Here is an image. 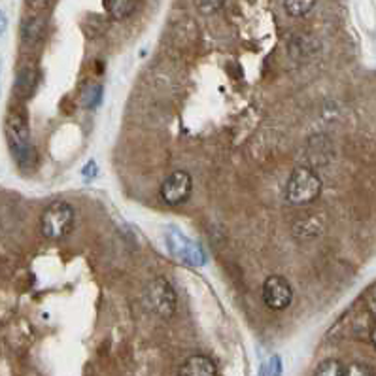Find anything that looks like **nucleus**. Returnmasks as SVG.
I'll use <instances>...</instances> for the list:
<instances>
[{
	"instance_id": "22",
	"label": "nucleus",
	"mask_w": 376,
	"mask_h": 376,
	"mask_svg": "<svg viewBox=\"0 0 376 376\" xmlns=\"http://www.w3.org/2000/svg\"><path fill=\"white\" fill-rule=\"evenodd\" d=\"M261 376H267V370H263V375H261Z\"/></svg>"
},
{
	"instance_id": "4",
	"label": "nucleus",
	"mask_w": 376,
	"mask_h": 376,
	"mask_svg": "<svg viewBox=\"0 0 376 376\" xmlns=\"http://www.w3.org/2000/svg\"><path fill=\"white\" fill-rule=\"evenodd\" d=\"M144 304L146 309L152 310L155 316L169 320L174 316L178 306V297L174 288L170 286L165 278H155L144 289Z\"/></svg>"
},
{
	"instance_id": "17",
	"label": "nucleus",
	"mask_w": 376,
	"mask_h": 376,
	"mask_svg": "<svg viewBox=\"0 0 376 376\" xmlns=\"http://www.w3.org/2000/svg\"><path fill=\"white\" fill-rule=\"evenodd\" d=\"M52 4V0H27V8L32 12H42Z\"/></svg>"
},
{
	"instance_id": "1",
	"label": "nucleus",
	"mask_w": 376,
	"mask_h": 376,
	"mask_svg": "<svg viewBox=\"0 0 376 376\" xmlns=\"http://www.w3.org/2000/svg\"><path fill=\"white\" fill-rule=\"evenodd\" d=\"M4 133H6L8 146L21 167H29L34 161V148L30 144V129L27 112L21 106H12L6 114L4 121Z\"/></svg>"
},
{
	"instance_id": "20",
	"label": "nucleus",
	"mask_w": 376,
	"mask_h": 376,
	"mask_svg": "<svg viewBox=\"0 0 376 376\" xmlns=\"http://www.w3.org/2000/svg\"><path fill=\"white\" fill-rule=\"evenodd\" d=\"M95 167H96L95 163H93V161L89 163L87 167H85V170H83V176L89 178V176H93V174H96V170H91V169H95Z\"/></svg>"
},
{
	"instance_id": "13",
	"label": "nucleus",
	"mask_w": 376,
	"mask_h": 376,
	"mask_svg": "<svg viewBox=\"0 0 376 376\" xmlns=\"http://www.w3.org/2000/svg\"><path fill=\"white\" fill-rule=\"evenodd\" d=\"M34 85H36V76H34V70H23L19 78H17V91L21 93V96H30V93L34 91Z\"/></svg>"
},
{
	"instance_id": "11",
	"label": "nucleus",
	"mask_w": 376,
	"mask_h": 376,
	"mask_svg": "<svg viewBox=\"0 0 376 376\" xmlns=\"http://www.w3.org/2000/svg\"><path fill=\"white\" fill-rule=\"evenodd\" d=\"M314 4H316V0H284V10L291 17H304L310 14Z\"/></svg>"
},
{
	"instance_id": "21",
	"label": "nucleus",
	"mask_w": 376,
	"mask_h": 376,
	"mask_svg": "<svg viewBox=\"0 0 376 376\" xmlns=\"http://www.w3.org/2000/svg\"><path fill=\"white\" fill-rule=\"evenodd\" d=\"M370 340H373V346L376 348V322H375V327H373V331H370Z\"/></svg>"
},
{
	"instance_id": "15",
	"label": "nucleus",
	"mask_w": 376,
	"mask_h": 376,
	"mask_svg": "<svg viewBox=\"0 0 376 376\" xmlns=\"http://www.w3.org/2000/svg\"><path fill=\"white\" fill-rule=\"evenodd\" d=\"M344 376H375V375H373V370H370L367 365H363V363H352V365H348L346 367V375Z\"/></svg>"
},
{
	"instance_id": "3",
	"label": "nucleus",
	"mask_w": 376,
	"mask_h": 376,
	"mask_svg": "<svg viewBox=\"0 0 376 376\" xmlns=\"http://www.w3.org/2000/svg\"><path fill=\"white\" fill-rule=\"evenodd\" d=\"M322 193V180L314 170L299 167L291 172L286 185V199L295 207H304L316 200Z\"/></svg>"
},
{
	"instance_id": "9",
	"label": "nucleus",
	"mask_w": 376,
	"mask_h": 376,
	"mask_svg": "<svg viewBox=\"0 0 376 376\" xmlns=\"http://www.w3.org/2000/svg\"><path fill=\"white\" fill-rule=\"evenodd\" d=\"M44 30H45L44 17H40V15H32V17H29L27 21L23 23V30H21L23 42H25V44H34V42H38L40 38L44 36Z\"/></svg>"
},
{
	"instance_id": "12",
	"label": "nucleus",
	"mask_w": 376,
	"mask_h": 376,
	"mask_svg": "<svg viewBox=\"0 0 376 376\" xmlns=\"http://www.w3.org/2000/svg\"><path fill=\"white\" fill-rule=\"evenodd\" d=\"M346 367L339 359H325L316 367L314 376H344Z\"/></svg>"
},
{
	"instance_id": "6",
	"label": "nucleus",
	"mask_w": 376,
	"mask_h": 376,
	"mask_svg": "<svg viewBox=\"0 0 376 376\" xmlns=\"http://www.w3.org/2000/svg\"><path fill=\"white\" fill-rule=\"evenodd\" d=\"M261 295H263V301L271 310H286L293 301V289H291V284H289L284 276H269L263 284V289H261Z\"/></svg>"
},
{
	"instance_id": "2",
	"label": "nucleus",
	"mask_w": 376,
	"mask_h": 376,
	"mask_svg": "<svg viewBox=\"0 0 376 376\" xmlns=\"http://www.w3.org/2000/svg\"><path fill=\"white\" fill-rule=\"evenodd\" d=\"M74 208L65 200H55L45 208L40 218V231L48 240H63L74 227Z\"/></svg>"
},
{
	"instance_id": "16",
	"label": "nucleus",
	"mask_w": 376,
	"mask_h": 376,
	"mask_svg": "<svg viewBox=\"0 0 376 376\" xmlns=\"http://www.w3.org/2000/svg\"><path fill=\"white\" fill-rule=\"evenodd\" d=\"M365 304H367V310L370 312V316L376 317V282L367 289V293H365Z\"/></svg>"
},
{
	"instance_id": "19",
	"label": "nucleus",
	"mask_w": 376,
	"mask_h": 376,
	"mask_svg": "<svg viewBox=\"0 0 376 376\" xmlns=\"http://www.w3.org/2000/svg\"><path fill=\"white\" fill-rule=\"evenodd\" d=\"M8 27V21H6V15H4V12L0 10V36L4 34V30H6Z\"/></svg>"
},
{
	"instance_id": "18",
	"label": "nucleus",
	"mask_w": 376,
	"mask_h": 376,
	"mask_svg": "<svg viewBox=\"0 0 376 376\" xmlns=\"http://www.w3.org/2000/svg\"><path fill=\"white\" fill-rule=\"evenodd\" d=\"M269 375L271 376H280L282 375V359L278 355H273L271 365H269Z\"/></svg>"
},
{
	"instance_id": "8",
	"label": "nucleus",
	"mask_w": 376,
	"mask_h": 376,
	"mask_svg": "<svg viewBox=\"0 0 376 376\" xmlns=\"http://www.w3.org/2000/svg\"><path fill=\"white\" fill-rule=\"evenodd\" d=\"M178 376H218L216 363L208 355L197 354L187 357L178 370Z\"/></svg>"
},
{
	"instance_id": "14",
	"label": "nucleus",
	"mask_w": 376,
	"mask_h": 376,
	"mask_svg": "<svg viewBox=\"0 0 376 376\" xmlns=\"http://www.w3.org/2000/svg\"><path fill=\"white\" fill-rule=\"evenodd\" d=\"M223 2H225V0H195V4H197V8H199V12L205 15L216 14V12L223 6Z\"/></svg>"
},
{
	"instance_id": "7",
	"label": "nucleus",
	"mask_w": 376,
	"mask_h": 376,
	"mask_svg": "<svg viewBox=\"0 0 376 376\" xmlns=\"http://www.w3.org/2000/svg\"><path fill=\"white\" fill-rule=\"evenodd\" d=\"M167 244H169V251L180 263H187V265L199 267L205 263V251L200 250L197 242H193L191 238L184 236L180 231H170L167 235Z\"/></svg>"
},
{
	"instance_id": "5",
	"label": "nucleus",
	"mask_w": 376,
	"mask_h": 376,
	"mask_svg": "<svg viewBox=\"0 0 376 376\" xmlns=\"http://www.w3.org/2000/svg\"><path fill=\"white\" fill-rule=\"evenodd\" d=\"M193 191V178L189 172L185 170H174L169 176L163 180L159 195L161 199L170 205V207H178L184 205L185 200L191 197Z\"/></svg>"
},
{
	"instance_id": "10",
	"label": "nucleus",
	"mask_w": 376,
	"mask_h": 376,
	"mask_svg": "<svg viewBox=\"0 0 376 376\" xmlns=\"http://www.w3.org/2000/svg\"><path fill=\"white\" fill-rule=\"evenodd\" d=\"M136 8V0H104V10L112 19H125L133 14Z\"/></svg>"
}]
</instances>
